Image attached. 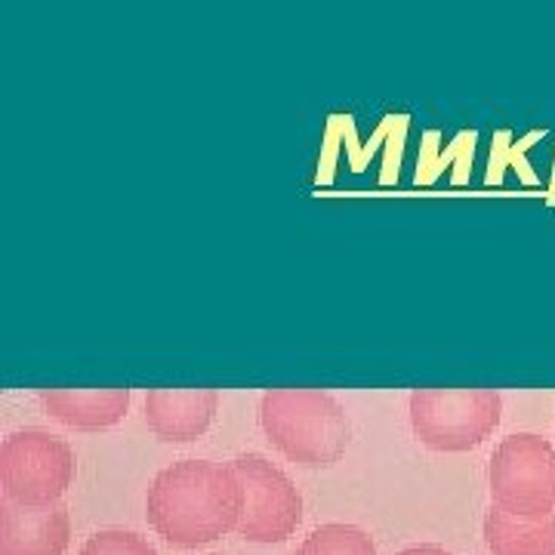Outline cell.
I'll list each match as a JSON object with an SVG mask.
<instances>
[{"instance_id":"cell-10","label":"cell","mask_w":555,"mask_h":555,"mask_svg":"<svg viewBox=\"0 0 555 555\" xmlns=\"http://www.w3.org/2000/svg\"><path fill=\"white\" fill-rule=\"evenodd\" d=\"M485 543L491 555H555V513L528 518L491 506L485 516Z\"/></svg>"},{"instance_id":"cell-9","label":"cell","mask_w":555,"mask_h":555,"mask_svg":"<svg viewBox=\"0 0 555 555\" xmlns=\"http://www.w3.org/2000/svg\"><path fill=\"white\" fill-rule=\"evenodd\" d=\"M130 389H43L40 408L75 433L112 429L130 411Z\"/></svg>"},{"instance_id":"cell-5","label":"cell","mask_w":555,"mask_h":555,"mask_svg":"<svg viewBox=\"0 0 555 555\" xmlns=\"http://www.w3.org/2000/svg\"><path fill=\"white\" fill-rule=\"evenodd\" d=\"M494 506L513 516L555 513V448L543 436L516 433L494 448L488 466Z\"/></svg>"},{"instance_id":"cell-8","label":"cell","mask_w":555,"mask_h":555,"mask_svg":"<svg viewBox=\"0 0 555 555\" xmlns=\"http://www.w3.org/2000/svg\"><path fill=\"white\" fill-rule=\"evenodd\" d=\"M219 408L217 389H152L145 392V426L170 444L198 441Z\"/></svg>"},{"instance_id":"cell-6","label":"cell","mask_w":555,"mask_h":555,"mask_svg":"<svg viewBox=\"0 0 555 555\" xmlns=\"http://www.w3.org/2000/svg\"><path fill=\"white\" fill-rule=\"evenodd\" d=\"M244 488V513L238 534L250 543H284L302 521V496L297 485L266 456L244 454L229 463Z\"/></svg>"},{"instance_id":"cell-12","label":"cell","mask_w":555,"mask_h":555,"mask_svg":"<svg viewBox=\"0 0 555 555\" xmlns=\"http://www.w3.org/2000/svg\"><path fill=\"white\" fill-rule=\"evenodd\" d=\"M534 139H540V133H528L525 139H518V142H509V133H496L488 182H503V167H516L525 185H537L540 179H537V173L531 170V164L525 158V152L534 145Z\"/></svg>"},{"instance_id":"cell-13","label":"cell","mask_w":555,"mask_h":555,"mask_svg":"<svg viewBox=\"0 0 555 555\" xmlns=\"http://www.w3.org/2000/svg\"><path fill=\"white\" fill-rule=\"evenodd\" d=\"M80 555H158L155 546L145 540V537L133 534V531H120V528H112V531H100L93 534Z\"/></svg>"},{"instance_id":"cell-4","label":"cell","mask_w":555,"mask_h":555,"mask_svg":"<svg viewBox=\"0 0 555 555\" xmlns=\"http://www.w3.org/2000/svg\"><path fill=\"white\" fill-rule=\"evenodd\" d=\"M75 473L72 444L47 429H20L0 441V488L20 506H56Z\"/></svg>"},{"instance_id":"cell-3","label":"cell","mask_w":555,"mask_h":555,"mask_svg":"<svg viewBox=\"0 0 555 555\" xmlns=\"http://www.w3.org/2000/svg\"><path fill=\"white\" fill-rule=\"evenodd\" d=\"M408 414L420 444L438 454H463L494 436L503 396L494 389H414Z\"/></svg>"},{"instance_id":"cell-2","label":"cell","mask_w":555,"mask_h":555,"mask_svg":"<svg viewBox=\"0 0 555 555\" xmlns=\"http://www.w3.org/2000/svg\"><path fill=\"white\" fill-rule=\"evenodd\" d=\"M259 426L272 448L306 469L337 466L352 441L346 408L321 389L266 392L259 398Z\"/></svg>"},{"instance_id":"cell-15","label":"cell","mask_w":555,"mask_h":555,"mask_svg":"<svg viewBox=\"0 0 555 555\" xmlns=\"http://www.w3.org/2000/svg\"><path fill=\"white\" fill-rule=\"evenodd\" d=\"M553 204H555V179H553Z\"/></svg>"},{"instance_id":"cell-11","label":"cell","mask_w":555,"mask_h":555,"mask_svg":"<svg viewBox=\"0 0 555 555\" xmlns=\"http://www.w3.org/2000/svg\"><path fill=\"white\" fill-rule=\"evenodd\" d=\"M297 555H377V546L367 531L356 525H321L302 540Z\"/></svg>"},{"instance_id":"cell-14","label":"cell","mask_w":555,"mask_h":555,"mask_svg":"<svg viewBox=\"0 0 555 555\" xmlns=\"http://www.w3.org/2000/svg\"><path fill=\"white\" fill-rule=\"evenodd\" d=\"M398 555H451L448 550H441V546H433V543H423V546H411V550H404V553Z\"/></svg>"},{"instance_id":"cell-1","label":"cell","mask_w":555,"mask_h":555,"mask_svg":"<svg viewBox=\"0 0 555 555\" xmlns=\"http://www.w3.org/2000/svg\"><path fill=\"white\" fill-rule=\"evenodd\" d=\"M244 488L232 466L179 460L160 469L145 496V518L170 546L198 550L238 531Z\"/></svg>"},{"instance_id":"cell-7","label":"cell","mask_w":555,"mask_h":555,"mask_svg":"<svg viewBox=\"0 0 555 555\" xmlns=\"http://www.w3.org/2000/svg\"><path fill=\"white\" fill-rule=\"evenodd\" d=\"M72 543V516L56 506H20L0 500V555H65Z\"/></svg>"}]
</instances>
